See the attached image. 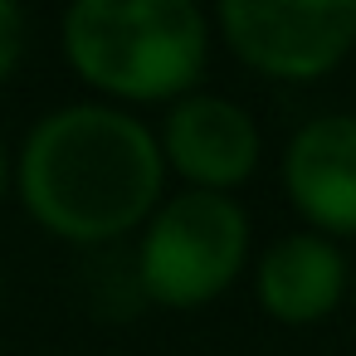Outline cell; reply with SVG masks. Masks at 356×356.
Segmentation results:
<instances>
[{
	"instance_id": "8992f818",
	"label": "cell",
	"mask_w": 356,
	"mask_h": 356,
	"mask_svg": "<svg viewBox=\"0 0 356 356\" xmlns=\"http://www.w3.org/2000/svg\"><path fill=\"white\" fill-rule=\"evenodd\" d=\"M283 195L293 215L327 239H356V113L307 118L283 147Z\"/></svg>"
},
{
	"instance_id": "9c48e42d",
	"label": "cell",
	"mask_w": 356,
	"mask_h": 356,
	"mask_svg": "<svg viewBox=\"0 0 356 356\" xmlns=\"http://www.w3.org/2000/svg\"><path fill=\"white\" fill-rule=\"evenodd\" d=\"M10 181H15V161H10L6 142H0V205H6V195H10Z\"/></svg>"
},
{
	"instance_id": "7a4b0ae2",
	"label": "cell",
	"mask_w": 356,
	"mask_h": 356,
	"mask_svg": "<svg viewBox=\"0 0 356 356\" xmlns=\"http://www.w3.org/2000/svg\"><path fill=\"white\" fill-rule=\"evenodd\" d=\"M59 44L103 103L171 108L205 79L210 15L200 0H69Z\"/></svg>"
},
{
	"instance_id": "5b68a950",
	"label": "cell",
	"mask_w": 356,
	"mask_h": 356,
	"mask_svg": "<svg viewBox=\"0 0 356 356\" xmlns=\"http://www.w3.org/2000/svg\"><path fill=\"white\" fill-rule=\"evenodd\" d=\"M156 147L166 171H176L186 191H215V195H234L264 161V137L249 108L200 88L166 108Z\"/></svg>"
},
{
	"instance_id": "8fae6325",
	"label": "cell",
	"mask_w": 356,
	"mask_h": 356,
	"mask_svg": "<svg viewBox=\"0 0 356 356\" xmlns=\"http://www.w3.org/2000/svg\"><path fill=\"white\" fill-rule=\"evenodd\" d=\"M0 298H6V278H0Z\"/></svg>"
},
{
	"instance_id": "52a82bcc",
	"label": "cell",
	"mask_w": 356,
	"mask_h": 356,
	"mask_svg": "<svg viewBox=\"0 0 356 356\" xmlns=\"http://www.w3.org/2000/svg\"><path fill=\"white\" fill-rule=\"evenodd\" d=\"M346 293H351V264L341 244L312 229L278 234L254 264V298L283 327L327 322Z\"/></svg>"
},
{
	"instance_id": "6da1fadb",
	"label": "cell",
	"mask_w": 356,
	"mask_h": 356,
	"mask_svg": "<svg viewBox=\"0 0 356 356\" xmlns=\"http://www.w3.org/2000/svg\"><path fill=\"white\" fill-rule=\"evenodd\" d=\"M20 205L64 244H113L166 200L156 132L118 103H64L44 113L15 156Z\"/></svg>"
},
{
	"instance_id": "30bf717a",
	"label": "cell",
	"mask_w": 356,
	"mask_h": 356,
	"mask_svg": "<svg viewBox=\"0 0 356 356\" xmlns=\"http://www.w3.org/2000/svg\"><path fill=\"white\" fill-rule=\"evenodd\" d=\"M351 307H356V273H351Z\"/></svg>"
},
{
	"instance_id": "277c9868",
	"label": "cell",
	"mask_w": 356,
	"mask_h": 356,
	"mask_svg": "<svg viewBox=\"0 0 356 356\" xmlns=\"http://www.w3.org/2000/svg\"><path fill=\"white\" fill-rule=\"evenodd\" d=\"M229 54L273 83H317L356 49V0H215Z\"/></svg>"
},
{
	"instance_id": "ba28073f",
	"label": "cell",
	"mask_w": 356,
	"mask_h": 356,
	"mask_svg": "<svg viewBox=\"0 0 356 356\" xmlns=\"http://www.w3.org/2000/svg\"><path fill=\"white\" fill-rule=\"evenodd\" d=\"M25 54V10L20 0H0V83L20 69Z\"/></svg>"
},
{
	"instance_id": "3957f363",
	"label": "cell",
	"mask_w": 356,
	"mask_h": 356,
	"mask_svg": "<svg viewBox=\"0 0 356 356\" xmlns=\"http://www.w3.org/2000/svg\"><path fill=\"white\" fill-rule=\"evenodd\" d=\"M249 210L234 195L176 191L137 239V293L171 312H195L225 298L249 264Z\"/></svg>"
}]
</instances>
